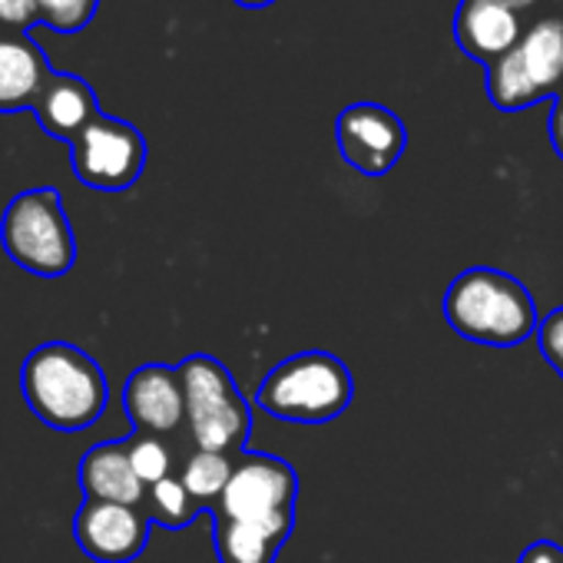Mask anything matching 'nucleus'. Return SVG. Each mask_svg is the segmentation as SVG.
Instances as JSON below:
<instances>
[{"label":"nucleus","mask_w":563,"mask_h":563,"mask_svg":"<svg viewBox=\"0 0 563 563\" xmlns=\"http://www.w3.org/2000/svg\"><path fill=\"white\" fill-rule=\"evenodd\" d=\"M44 24L41 0H0V31H21Z\"/></svg>","instance_id":"obj_22"},{"label":"nucleus","mask_w":563,"mask_h":563,"mask_svg":"<svg viewBox=\"0 0 563 563\" xmlns=\"http://www.w3.org/2000/svg\"><path fill=\"white\" fill-rule=\"evenodd\" d=\"M563 90V14L540 18L520 44L487 67V97L504 113H520Z\"/></svg>","instance_id":"obj_6"},{"label":"nucleus","mask_w":563,"mask_h":563,"mask_svg":"<svg viewBox=\"0 0 563 563\" xmlns=\"http://www.w3.org/2000/svg\"><path fill=\"white\" fill-rule=\"evenodd\" d=\"M126 418L140 434H169L186 421L179 372L169 365H140L123 388Z\"/></svg>","instance_id":"obj_11"},{"label":"nucleus","mask_w":563,"mask_h":563,"mask_svg":"<svg viewBox=\"0 0 563 563\" xmlns=\"http://www.w3.org/2000/svg\"><path fill=\"white\" fill-rule=\"evenodd\" d=\"M212 517V547L219 563H275L278 550L286 547L296 527L278 523H255V520H229L219 514Z\"/></svg>","instance_id":"obj_16"},{"label":"nucleus","mask_w":563,"mask_h":563,"mask_svg":"<svg viewBox=\"0 0 563 563\" xmlns=\"http://www.w3.org/2000/svg\"><path fill=\"white\" fill-rule=\"evenodd\" d=\"M444 322L461 339L487 349H514L540 329L530 289L490 265L464 268L451 282L444 292Z\"/></svg>","instance_id":"obj_1"},{"label":"nucleus","mask_w":563,"mask_h":563,"mask_svg":"<svg viewBox=\"0 0 563 563\" xmlns=\"http://www.w3.org/2000/svg\"><path fill=\"white\" fill-rule=\"evenodd\" d=\"M523 34L527 27L520 14L504 8L500 0H461L457 4V14H454L457 47L484 67L507 57L520 44Z\"/></svg>","instance_id":"obj_12"},{"label":"nucleus","mask_w":563,"mask_h":563,"mask_svg":"<svg viewBox=\"0 0 563 563\" xmlns=\"http://www.w3.org/2000/svg\"><path fill=\"white\" fill-rule=\"evenodd\" d=\"M80 487L90 500H110L130 507H140L146 500V484L133 471L126 441L93 444L80 461Z\"/></svg>","instance_id":"obj_15"},{"label":"nucleus","mask_w":563,"mask_h":563,"mask_svg":"<svg viewBox=\"0 0 563 563\" xmlns=\"http://www.w3.org/2000/svg\"><path fill=\"white\" fill-rule=\"evenodd\" d=\"M504 8H510V11H517V14H523V11H530L537 0H500Z\"/></svg>","instance_id":"obj_25"},{"label":"nucleus","mask_w":563,"mask_h":563,"mask_svg":"<svg viewBox=\"0 0 563 563\" xmlns=\"http://www.w3.org/2000/svg\"><path fill=\"white\" fill-rule=\"evenodd\" d=\"M143 510H146V517L153 523H163L169 530H183V527H189L202 514V507L189 497L183 481L173 477V474L166 481L146 487V507Z\"/></svg>","instance_id":"obj_18"},{"label":"nucleus","mask_w":563,"mask_h":563,"mask_svg":"<svg viewBox=\"0 0 563 563\" xmlns=\"http://www.w3.org/2000/svg\"><path fill=\"white\" fill-rule=\"evenodd\" d=\"M239 8H268V4H275V0H235Z\"/></svg>","instance_id":"obj_26"},{"label":"nucleus","mask_w":563,"mask_h":563,"mask_svg":"<svg viewBox=\"0 0 563 563\" xmlns=\"http://www.w3.org/2000/svg\"><path fill=\"white\" fill-rule=\"evenodd\" d=\"M126 444H130L133 471H136V477H140L146 487H153V484H159V481L169 477L173 454H169V448H166L156 434H133Z\"/></svg>","instance_id":"obj_19"},{"label":"nucleus","mask_w":563,"mask_h":563,"mask_svg":"<svg viewBox=\"0 0 563 563\" xmlns=\"http://www.w3.org/2000/svg\"><path fill=\"white\" fill-rule=\"evenodd\" d=\"M517 563H563V550L553 540H533L530 547H523Z\"/></svg>","instance_id":"obj_23"},{"label":"nucleus","mask_w":563,"mask_h":563,"mask_svg":"<svg viewBox=\"0 0 563 563\" xmlns=\"http://www.w3.org/2000/svg\"><path fill=\"white\" fill-rule=\"evenodd\" d=\"M183 395H186V421L199 451L232 454L249 444L252 411L242 391L235 388L229 368L212 355H189L176 365Z\"/></svg>","instance_id":"obj_5"},{"label":"nucleus","mask_w":563,"mask_h":563,"mask_svg":"<svg viewBox=\"0 0 563 563\" xmlns=\"http://www.w3.org/2000/svg\"><path fill=\"white\" fill-rule=\"evenodd\" d=\"M537 342H540V352L550 362V368L563 378V309H553L547 319H540Z\"/></svg>","instance_id":"obj_21"},{"label":"nucleus","mask_w":563,"mask_h":563,"mask_svg":"<svg viewBox=\"0 0 563 563\" xmlns=\"http://www.w3.org/2000/svg\"><path fill=\"white\" fill-rule=\"evenodd\" d=\"M27 408L54 431H87L107 411L103 368L70 342L34 349L21 368Z\"/></svg>","instance_id":"obj_2"},{"label":"nucleus","mask_w":563,"mask_h":563,"mask_svg":"<svg viewBox=\"0 0 563 563\" xmlns=\"http://www.w3.org/2000/svg\"><path fill=\"white\" fill-rule=\"evenodd\" d=\"M232 471H235V464L229 461V454L196 451V454L186 461L179 481H183V487L189 490V497H192L202 510H212V507L219 504V497H222V490H225Z\"/></svg>","instance_id":"obj_17"},{"label":"nucleus","mask_w":563,"mask_h":563,"mask_svg":"<svg viewBox=\"0 0 563 563\" xmlns=\"http://www.w3.org/2000/svg\"><path fill=\"white\" fill-rule=\"evenodd\" d=\"M355 398V378L349 365L329 352H299L278 362L255 388V405L292 424L335 421Z\"/></svg>","instance_id":"obj_3"},{"label":"nucleus","mask_w":563,"mask_h":563,"mask_svg":"<svg viewBox=\"0 0 563 563\" xmlns=\"http://www.w3.org/2000/svg\"><path fill=\"white\" fill-rule=\"evenodd\" d=\"M299 474L289 461L275 454H242L219 504L209 514L229 520H255L296 527Z\"/></svg>","instance_id":"obj_7"},{"label":"nucleus","mask_w":563,"mask_h":563,"mask_svg":"<svg viewBox=\"0 0 563 563\" xmlns=\"http://www.w3.org/2000/svg\"><path fill=\"white\" fill-rule=\"evenodd\" d=\"M70 156H74V173L84 186L100 192H123L143 176L146 140L133 123L100 113L74 140Z\"/></svg>","instance_id":"obj_8"},{"label":"nucleus","mask_w":563,"mask_h":563,"mask_svg":"<svg viewBox=\"0 0 563 563\" xmlns=\"http://www.w3.org/2000/svg\"><path fill=\"white\" fill-rule=\"evenodd\" d=\"M335 140L342 159L362 176H385L405 156L408 130L401 117L382 103H352L335 120Z\"/></svg>","instance_id":"obj_9"},{"label":"nucleus","mask_w":563,"mask_h":563,"mask_svg":"<svg viewBox=\"0 0 563 563\" xmlns=\"http://www.w3.org/2000/svg\"><path fill=\"white\" fill-rule=\"evenodd\" d=\"M550 146L563 159V90L550 100Z\"/></svg>","instance_id":"obj_24"},{"label":"nucleus","mask_w":563,"mask_h":563,"mask_svg":"<svg viewBox=\"0 0 563 563\" xmlns=\"http://www.w3.org/2000/svg\"><path fill=\"white\" fill-rule=\"evenodd\" d=\"M0 242L11 262L41 278H60L77 262L74 225L54 186L27 189L8 202L0 219Z\"/></svg>","instance_id":"obj_4"},{"label":"nucleus","mask_w":563,"mask_h":563,"mask_svg":"<svg viewBox=\"0 0 563 563\" xmlns=\"http://www.w3.org/2000/svg\"><path fill=\"white\" fill-rule=\"evenodd\" d=\"M57 70L21 31H0V113L34 110Z\"/></svg>","instance_id":"obj_13"},{"label":"nucleus","mask_w":563,"mask_h":563,"mask_svg":"<svg viewBox=\"0 0 563 563\" xmlns=\"http://www.w3.org/2000/svg\"><path fill=\"white\" fill-rule=\"evenodd\" d=\"M34 117L47 136L74 146V140L100 117V103H97L93 87L84 77L54 74L34 107Z\"/></svg>","instance_id":"obj_14"},{"label":"nucleus","mask_w":563,"mask_h":563,"mask_svg":"<svg viewBox=\"0 0 563 563\" xmlns=\"http://www.w3.org/2000/svg\"><path fill=\"white\" fill-rule=\"evenodd\" d=\"M74 537L80 550L97 563H133L150 540V517L143 507L84 500L74 520Z\"/></svg>","instance_id":"obj_10"},{"label":"nucleus","mask_w":563,"mask_h":563,"mask_svg":"<svg viewBox=\"0 0 563 563\" xmlns=\"http://www.w3.org/2000/svg\"><path fill=\"white\" fill-rule=\"evenodd\" d=\"M100 0H41L44 24L57 34H77L97 18Z\"/></svg>","instance_id":"obj_20"}]
</instances>
